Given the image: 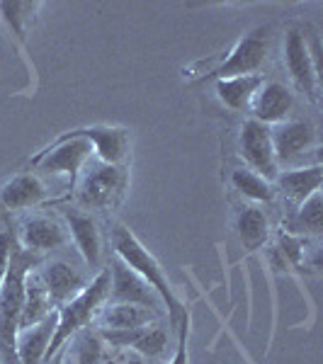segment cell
Instances as JSON below:
<instances>
[{"instance_id": "30bf717a", "label": "cell", "mask_w": 323, "mask_h": 364, "mask_svg": "<svg viewBox=\"0 0 323 364\" xmlns=\"http://www.w3.org/2000/svg\"><path fill=\"white\" fill-rule=\"evenodd\" d=\"M248 109L253 114V119L260 122V124H282L295 112V92L280 80H263Z\"/></svg>"}, {"instance_id": "7c38bea8", "label": "cell", "mask_w": 323, "mask_h": 364, "mask_svg": "<svg viewBox=\"0 0 323 364\" xmlns=\"http://www.w3.org/2000/svg\"><path fill=\"white\" fill-rule=\"evenodd\" d=\"M100 338L105 340V345L115 350H134L141 357H161L168 348V333L166 328H161L158 323L144 328H134V331H102L100 328Z\"/></svg>"}, {"instance_id": "ac0fdd59", "label": "cell", "mask_w": 323, "mask_h": 364, "mask_svg": "<svg viewBox=\"0 0 323 364\" xmlns=\"http://www.w3.org/2000/svg\"><path fill=\"white\" fill-rule=\"evenodd\" d=\"M56 331V311L46 316L42 323L32 328H22L17 333V362L20 364H44L46 348Z\"/></svg>"}, {"instance_id": "d6986e66", "label": "cell", "mask_w": 323, "mask_h": 364, "mask_svg": "<svg viewBox=\"0 0 323 364\" xmlns=\"http://www.w3.org/2000/svg\"><path fill=\"white\" fill-rule=\"evenodd\" d=\"M97 316L102 331H134L156 323V311L139 304H107Z\"/></svg>"}, {"instance_id": "2e32d148", "label": "cell", "mask_w": 323, "mask_h": 364, "mask_svg": "<svg viewBox=\"0 0 323 364\" xmlns=\"http://www.w3.org/2000/svg\"><path fill=\"white\" fill-rule=\"evenodd\" d=\"M49 199V190L34 173H17L0 187V207L8 211H25Z\"/></svg>"}, {"instance_id": "83f0119b", "label": "cell", "mask_w": 323, "mask_h": 364, "mask_svg": "<svg viewBox=\"0 0 323 364\" xmlns=\"http://www.w3.org/2000/svg\"><path fill=\"white\" fill-rule=\"evenodd\" d=\"M13 245H15V236H13V233H10V231H0V284H3L5 272H8Z\"/></svg>"}, {"instance_id": "5b68a950", "label": "cell", "mask_w": 323, "mask_h": 364, "mask_svg": "<svg viewBox=\"0 0 323 364\" xmlns=\"http://www.w3.org/2000/svg\"><path fill=\"white\" fill-rule=\"evenodd\" d=\"M90 156H92V146L88 144L85 139L61 134V136H56L49 146H44L37 156H32L29 163L49 175H61V178H66L68 197H73V190L80 178V170L90 161Z\"/></svg>"}, {"instance_id": "277c9868", "label": "cell", "mask_w": 323, "mask_h": 364, "mask_svg": "<svg viewBox=\"0 0 323 364\" xmlns=\"http://www.w3.org/2000/svg\"><path fill=\"white\" fill-rule=\"evenodd\" d=\"M129 190V170L127 166H107L95 163L75 185L73 197L83 209L107 211L122 204Z\"/></svg>"}, {"instance_id": "e0dca14e", "label": "cell", "mask_w": 323, "mask_h": 364, "mask_svg": "<svg viewBox=\"0 0 323 364\" xmlns=\"http://www.w3.org/2000/svg\"><path fill=\"white\" fill-rule=\"evenodd\" d=\"M272 182L282 195L290 199L295 207H299V204L307 202L311 195L321 192L323 168L319 166V163H314V166H299V168L282 170Z\"/></svg>"}, {"instance_id": "ba28073f", "label": "cell", "mask_w": 323, "mask_h": 364, "mask_svg": "<svg viewBox=\"0 0 323 364\" xmlns=\"http://www.w3.org/2000/svg\"><path fill=\"white\" fill-rule=\"evenodd\" d=\"M272 149L277 166H292L319 144V132L307 119H287L282 124L270 127Z\"/></svg>"}, {"instance_id": "cb8c5ba5", "label": "cell", "mask_w": 323, "mask_h": 364, "mask_svg": "<svg viewBox=\"0 0 323 364\" xmlns=\"http://www.w3.org/2000/svg\"><path fill=\"white\" fill-rule=\"evenodd\" d=\"M231 187L243 199L253 202L255 207H260V204H270L275 199L272 182L260 178V175L253 173L250 168H236V170H233V173H231Z\"/></svg>"}, {"instance_id": "484cf974", "label": "cell", "mask_w": 323, "mask_h": 364, "mask_svg": "<svg viewBox=\"0 0 323 364\" xmlns=\"http://www.w3.org/2000/svg\"><path fill=\"white\" fill-rule=\"evenodd\" d=\"M37 10L39 3H0V20L15 34L22 49H25V39H27V25L32 22Z\"/></svg>"}, {"instance_id": "d4e9b609", "label": "cell", "mask_w": 323, "mask_h": 364, "mask_svg": "<svg viewBox=\"0 0 323 364\" xmlns=\"http://www.w3.org/2000/svg\"><path fill=\"white\" fill-rule=\"evenodd\" d=\"M68 343H73V345H68V350H66L73 364H102L105 355H107L105 340L100 338V333L92 331V328H83V331L75 333Z\"/></svg>"}, {"instance_id": "9a60e30c", "label": "cell", "mask_w": 323, "mask_h": 364, "mask_svg": "<svg viewBox=\"0 0 323 364\" xmlns=\"http://www.w3.org/2000/svg\"><path fill=\"white\" fill-rule=\"evenodd\" d=\"M17 245L27 252H51L66 245L68 233L58 221L49 219V216H32L25 219L17 233Z\"/></svg>"}, {"instance_id": "44dd1931", "label": "cell", "mask_w": 323, "mask_h": 364, "mask_svg": "<svg viewBox=\"0 0 323 364\" xmlns=\"http://www.w3.org/2000/svg\"><path fill=\"white\" fill-rule=\"evenodd\" d=\"M54 314V306L49 301L42 279H39L37 269H29L25 277V299H22V314H20V331L22 328H32L42 323L46 316Z\"/></svg>"}, {"instance_id": "7a4b0ae2", "label": "cell", "mask_w": 323, "mask_h": 364, "mask_svg": "<svg viewBox=\"0 0 323 364\" xmlns=\"http://www.w3.org/2000/svg\"><path fill=\"white\" fill-rule=\"evenodd\" d=\"M110 296V269H100V272L83 287L80 294H75L70 301L56 309V331L51 336V343L46 348L44 362L58 355L68 345V340L80 333L83 328H90V323L97 318V314L107 304Z\"/></svg>"}, {"instance_id": "ffe728a7", "label": "cell", "mask_w": 323, "mask_h": 364, "mask_svg": "<svg viewBox=\"0 0 323 364\" xmlns=\"http://www.w3.org/2000/svg\"><path fill=\"white\" fill-rule=\"evenodd\" d=\"M263 75H236V78L214 80V90L221 105H226L233 112H245L253 102V95L263 85Z\"/></svg>"}, {"instance_id": "6da1fadb", "label": "cell", "mask_w": 323, "mask_h": 364, "mask_svg": "<svg viewBox=\"0 0 323 364\" xmlns=\"http://www.w3.org/2000/svg\"><path fill=\"white\" fill-rule=\"evenodd\" d=\"M112 250L115 257H120L127 267H132L151 289L156 291V296L161 299V306H166L168 323L170 328H178V323L183 321V316L187 314V306L178 299L175 289L170 287V282L163 272L161 262L154 257V252L146 248L141 240L129 231L127 226H115L112 228Z\"/></svg>"}, {"instance_id": "5bb4252c", "label": "cell", "mask_w": 323, "mask_h": 364, "mask_svg": "<svg viewBox=\"0 0 323 364\" xmlns=\"http://www.w3.org/2000/svg\"><path fill=\"white\" fill-rule=\"evenodd\" d=\"M63 221H66V231L78 252L83 255L88 267H97L100 257H102V238H100V228L90 214L73 207L61 209Z\"/></svg>"}, {"instance_id": "3957f363", "label": "cell", "mask_w": 323, "mask_h": 364, "mask_svg": "<svg viewBox=\"0 0 323 364\" xmlns=\"http://www.w3.org/2000/svg\"><path fill=\"white\" fill-rule=\"evenodd\" d=\"M285 66L292 83L311 105L321 100V63H319V42L307 34L304 25H290L285 32Z\"/></svg>"}, {"instance_id": "4316f807", "label": "cell", "mask_w": 323, "mask_h": 364, "mask_svg": "<svg viewBox=\"0 0 323 364\" xmlns=\"http://www.w3.org/2000/svg\"><path fill=\"white\" fill-rule=\"evenodd\" d=\"M190 323H192V314H190V309H187L183 321L175 328L178 343H175V352H173V357H170V364H190V348H187V343H190Z\"/></svg>"}, {"instance_id": "f546056e", "label": "cell", "mask_w": 323, "mask_h": 364, "mask_svg": "<svg viewBox=\"0 0 323 364\" xmlns=\"http://www.w3.org/2000/svg\"><path fill=\"white\" fill-rule=\"evenodd\" d=\"M122 364H144V357L137 355V352H129V355H125V360H122Z\"/></svg>"}, {"instance_id": "52a82bcc", "label": "cell", "mask_w": 323, "mask_h": 364, "mask_svg": "<svg viewBox=\"0 0 323 364\" xmlns=\"http://www.w3.org/2000/svg\"><path fill=\"white\" fill-rule=\"evenodd\" d=\"M238 151H240V158L245 161V166L260 175V178H265L268 182H272L277 178L280 166H277V158H275L270 127L260 124V122H255V119L243 122L240 134H238Z\"/></svg>"}, {"instance_id": "7402d4cb", "label": "cell", "mask_w": 323, "mask_h": 364, "mask_svg": "<svg viewBox=\"0 0 323 364\" xmlns=\"http://www.w3.org/2000/svg\"><path fill=\"white\" fill-rule=\"evenodd\" d=\"M236 231L245 252L260 250L270 238V219L263 207L248 204V207L240 209L236 216Z\"/></svg>"}, {"instance_id": "4fadbf2b", "label": "cell", "mask_w": 323, "mask_h": 364, "mask_svg": "<svg viewBox=\"0 0 323 364\" xmlns=\"http://www.w3.org/2000/svg\"><path fill=\"white\" fill-rule=\"evenodd\" d=\"M37 274H39V279H42L46 294H49V301H51V306H54V311L58 306H63L66 301H70L75 294H80L83 287L88 284L83 274L63 260L44 262V265L37 269Z\"/></svg>"}, {"instance_id": "9c48e42d", "label": "cell", "mask_w": 323, "mask_h": 364, "mask_svg": "<svg viewBox=\"0 0 323 364\" xmlns=\"http://www.w3.org/2000/svg\"><path fill=\"white\" fill-rule=\"evenodd\" d=\"M107 269H110L107 304H139V306H149L154 311L161 306V299L156 296V291L132 267H127L120 257H112V267Z\"/></svg>"}, {"instance_id": "603a6c76", "label": "cell", "mask_w": 323, "mask_h": 364, "mask_svg": "<svg viewBox=\"0 0 323 364\" xmlns=\"http://www.w3.org/2000/svg\"><path fill=\"white\" fill-rule=\"evenodd\" d=\"M321 231H323V197L321 192H316L307 202L295 207L292 216L287 219V233L307 238V236H319Z\"/></svg>"}, {"instance_id": "8992f818", "label": "cell", "mask_w": 323, "mask_h": 364, "mask_svg": "<svg viewBox=\"0 0 323 364\" xmlns=\"http://www.w3.org/2000/svg\"><path fill=\"white\" fill-rule=\"evenodd\" d=\"M270 49V29L253 27L231 46V51L214 68L202 73V80H226L236 75H258L265 66Z\"/></svg>"}, {"instance_id": "f1b7e54d", "label": "cell", "mask_w": 323, "mask_h": 364, "mask_svg": "<svg viewBox=\"0 0 323 364\" xmlns=\"http://www.w3.org/2000/svg\"><path fill=\"white\" fill-rule=\"evenodd\" d=\"M122 360H125V352L117 350L115 355H110V352H107V355H105V360H102V364H122Z\"/></svg>"}, {"instance_id": "4dcf8cb0", "label": "cell", "mask_w": 323, "mask_h": 364, "mask_svg": "<svg viewBox=\"0 0 323 364\" xmlns=\"http://www.w3.org/2000/svg\"><path fill=\"white\" fill-rule=\"evenodd\" d=\"M44 364H63V350H58V355H54L49 362H44Z\"/></svg>"}, {"instance_id": "8fae6325", "label": "cell", "mask_w": 323, "mask_h": 364, "mask_svg": "<svg viewBox=\"0 0 323 364\" xmlns=\"http://www.w3.org/2000/svg\"><path fill=\"white\" fill-rule=\"evenodd\" d=\"M68 136H80L92 146L100 163L125 166L129 158V129L125 127H78L66 132Z\"/></svg>"}]
</instances>
